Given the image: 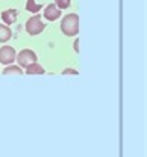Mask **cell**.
Here are the masks:
<instances>
[{"mask_svg":"<svg viewBox=\"0 0 147 157\" xmlns=\"http://www.w3.org/2000/svg\"><path fill=\"white\" fill-rule=\"evenodd\" d=\"M61 30L65 36H76L79 33V15L67 14L61 20Z\"/></svg>","mask_w":147,"mask_h":157,"instance_id":"obj_1","label":"cell"},{"mask_svg":"<svg viewBox=\"0 0 147 157\" xmlns=\"http://www.w3.org/2000/svg\"><path fill=\"white\" fill-rule=\"evenodd\" d=\"M46 29V24L41 20V15L40 14H35L34 17L26 21V32L30 35V36H35V35H40L42 30Z\"/></svg>","mask_w":147,"mask_h":157,"instance_id":"obj_2","label":"cell"},{"mask_svg":"<svg viewBox=\"0 0 147 157\" xmlns=\"http://www.w3.org/2000/svg\"><path fill=\"white\" fill-rule=\"evenodd\" d=\"M37 53L34 52V50H30V48H24V50H21L20 53H17V62H18V67H29L30 63H34V62H37Z\"/></svg>","mask_w":147,"mask_h":157,"instance_id":"obj_3","label":"cell"},{"mask_svg":"<svg viewBox=\"0 0 147 157\" xmlns=\"http://www.w3.org/2000/svg\"><path fill=\"white\" fill-rule=\"evenodd\" d=\"M15 59H17V52L12 45L0 47V63L2 65H12Z\"/></svg>","mask_w":147,"mask_h":157,"instance_id":"obj_4","label":"cell"},{"mask_svg":"<svg viewBox=\"0 0 147 157\" xmlns=\"http://www.w3.org/2000/svg\"><path fill=\"white\" fill-rule=\"evenodd\" d=\"M44 18L47 21H56V20L61 18V9L55 5V3H50L44 8Z\"/></svg>","mask_w":147,"mask_h":157,"instance_id":"obj_5","label":"cell"},{"mask_svg":"<svg viewBox=\"0 0 147 157\" xmlns=\"http://www.w3.org/2000/svg\"><path fill=\"white\" fill-rule=\"evenodd\" d=\"M17 15H18L17 9H6V11L2 12V20L6 26H11L17 21Z\"/></svg>","mask_w":147,"mask_h":157,"instance_id":"obj_6","label":"cell"},{"mask_svg":"<svg viewBox=\"0 0 147 157\" xmlns=\"http://www.w3.org/2000/svg\"><path fill=\"white\" fill-rule=\"evenodd\" d=\"M26 74H29V76H40V74H44V68L38 62H34L29 67H26Z\"/></svg>","mask_w":147,"mask_h":157,"instance_id":"obj_7","label":"cell"},{"mask_svg":"<svg viewBox=\"0 0 147 157\" xmlns=\"http://www.w3.org/2000/svg\"><path fill=\"white\" fill-rule=\"evenodd\" d=\"M12 36V30L9 29V26H6L5 23L0 24V42H8Z\"/></svg>","mask_w":147,"mask_h":157,"instance_id":"obj_8","label":"cell"},{"mask_svg":"<svg viewBox=\"0 0 147 157\" xmlns=\"http://www.w3.org/2000/svg\"><path fill=\"white\" fill-rule=\"evenodd\" d=\"M41 8H42V5H38L35 0H27L26 2V9L29 12H32V14H38L41 11Z\"/></svg>","mask_w":147,"mask_h":157,"instance_id":"obj_9","label":"cell"},{"mask_svg":"<svg viewBox=\"0 0 147 157\" xmlns=\"http://www.w3.org/2000/svg\"><path fill=\"white\" fill-rule=\"evenodd\" d=\"M3 74H23V70H21V67L11 65V67H6L3 70Z\"/></svg>","mask_w":147,"mask_h":157,"instance_id":"obj_10","label":"cell"},{"mask_svg":"<svg viewBox=\"0 0 147 157\" xmlns=\"http://www.w3.org/2000/svg\"><path fill=\"white\" fill-rule=\"evenodd\" d=\"M71 0H55V5L59 8V9H67L70 6Z\"/></svg>","mask_w":147,"mask_h":157,"instance_id":"obj_11","label":"cell"},{"mask_svg":"<svg viewBox=\"0 0 147 157\" xmlns=\"http://www.w3.org/2000/svg\"><path fill=\"white\" fill-rule=\"evenodd\" d=\"M62 74H74V76H76V74H77V71H76V70H73V68H65V70L62 71Z\"/></svg>","mask_w":147,"mask_h":157,"instance_id":"obj_12","label":"cell"},{"mask_svg":"<svg viewBox=\"0 0 147 157\" xmlns=\"http://www.w3.org/2000/svg\"><path fill=\"white\" fill-rule=\"evenodd\" d=\"M79 42H81L79 39H76V41H74V45H73V47H74V52H79Z\"/></svg>","mask_w":147,"mask_h":157,"instance_id":"obj_13","label":"cell"}]
</instances>
